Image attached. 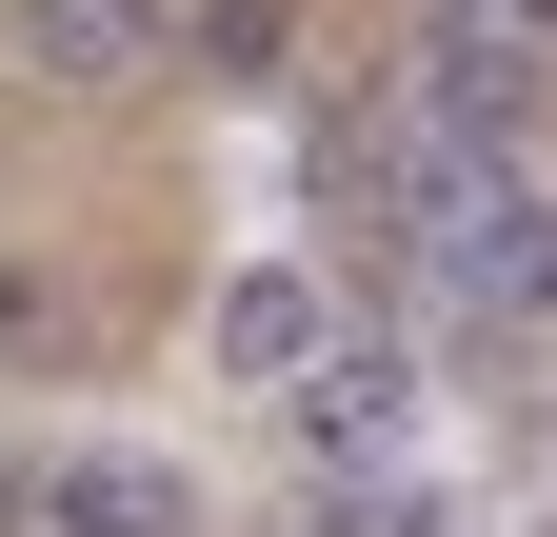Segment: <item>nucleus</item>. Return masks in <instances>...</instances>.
<instances>
[{"label":"nucleus","instance_id":"obj_1","mask_svg":"<svg viewBox=\"0 0 557 537\" xmlns=\"http://www.w3.org/2000/svg\"><path fill=\"white\" fill-rule=\"evenodd\" d=\"M418 259H438V299L458 319H557V199L518 179V160H478V179H438V220H418Z\"/></svg>","mask_w":557,"mask_h":537},{"label":"nucleus","instance_id":"obj_2","mask_svg":"<svg viewBox=\"0 0 557 537\" xmlns=\"http://www.w3.org/2000/svg\"><path fill=\"white\" fill-rule=\"evenodd\" d=\"M160 40H180L160 0H0V60H21V80H60V100H120Z\"/></svg>","mask_w":557,"mask_h":537},{"label":"nucleus","instance_id":"obj_3","mask_svg":"<svg viewBox=\"0 0 557 537\" xmlns=\"http://www.w3.org/2000/svg\"><path fill=\"white\" fill-rule=\"evenodd\" d=\"M418 120H438L458 179L518 160V140H537V60H518V40H438V60H418Z\"/></svg>","mask_w":557,"mask_h":537},{"label":"nucleus","instance_id":"obj_4","mask_svg":"<svg viewBox=\"0 0 557 537\" xmlns=\"http://www.w3.org/2000/svg\"><path fill=\"white\" fill-rule=\"evenodd\" d=\"M21 537H199V498L160 458H40L21 478Z\"/></svg>","mask_w":557,"mask_h":537},{"label":"nucleus","instance_id":"obj_5","mask_svg":"<svg viewBox=\"0 0 557 537\" xmlns=\"http://www.w3.org/2000/svg\"><path fill=\"white\" fill-rule=\"evenodd\" d=\"M278 398H299V438H319V458H398V398H418V378H398V339H319Z\"/></svg>","mask_w":557,"mask_h":537},{"label":"nucleus","instance_id":"obj_6","mask_svg":"<svg viewBox=\"0 0 557 537\" xmlns=\"http://www.w3.org/2000/svg\"><path fill=\"white\" fill-rule=\"evenodd\" d=\"M220 359H239V378H299V359H319V279L239 259V279H220Z\"/></svg>","mask_w":557,"mask_h":537},{"label":"nucleus","instance_id":"obj_7","mask_svg":"<svg viewBox=\"0 0 557 537\" xmlns=\"http://www.w3.org/2000/svg\"><path fill=\"white\" fill-rule=\"evenodd\" d=\"M180 60L199 80H278L299 60V0H180Z\"/></svg>","mask_w":557,"mask_h":537},{"label":"nucleus","instance_id":"obj_8","mask_svg":"<svg viewBox=\"0 0 557 537\" xmlns=\"http://www.w3.org/2000/svg\"><path fill=\"white\" fill-rule=\"evenodd\" d=\"M518 40H557V0H518Z\"/></svg>","mask_w":557,"mask_h":537},{"label":"nucleus","instance_id":"obj_9","mask_svg":"<svg viewBox=\"0 0 557 537\" xmlns=\"http://www.w3.org/2000/svg\"><path fill=\"white\" fill-rule=\"evenodd\" d=\"M537 537H557V517H537Z\"/></svg>","mask_w":557,"mask_h":537}]
</instances>
